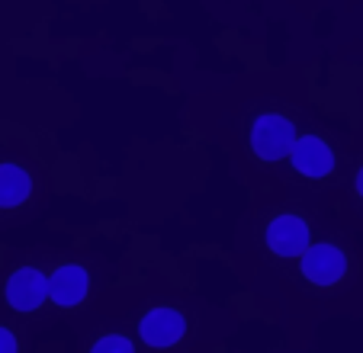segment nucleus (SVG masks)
<instances>
[{
    "instance_id": "nucleus-4",
    "label": "nucleus",
    "mask_w": 363,
    "mask_h": 353,
    "mask_svg": "<svg viewBox=\"0 0 363 353\" xmlns=\"http://www.w3.org/2000/svg\"><path fill=\"white\" fill-rule=\"evenodd\" d=\"M186 334V318L177 308H151L145 312V318L138 321V337L148 347H174Z\"/></svg>"
},
{
    "instance_id": "nucleus-3",
    "label": "nucleus",
    "mask_w": 363,
    "mask_h": 353,
    "mask_svg": "<svg viewBox=\"0 0 363 353\" xmlns=\"http://www.w3.org/2000/svg\"><path fill=\"white\" fill-rule=\"evenodd\" d=\"M267 247L277 257H302L312 247L308 225L299 215H277L267 225Z\"/></svg>"
},
{
    "instance_id": "nucleus-10",
    "label": "nucleus",
    "mask_w": 363,
    "mask_h": 353,
    "mask_svg": "<svg viewBox=\"0 0 363 353\" xmlns=\"http://www.w3.org/2000/svg\"><path fill=\"white\" fill-rule=\"evenodd\" d=\"M20 347H16V337L13 331H7V327H0V353H16Z\"/></svg>"
},
{
    "instance_id": "nucleus-9",
    "label": "nucleus",
    "mask_w": 363,
    "mask_h": 353,
    "mask_svg": "<svg viewBox=\"0 0 363 353\" xmlns=\"http://www.w3.org/2000/svg\"><path fill=\"white\" fill-rule=\"evenodd\" d=\"M90 353H135V347H132V340L123 337V334H106V337H100L90 347Z\"/></svg>"
},
{
    "instance_id": "nucleus-2",
    "label": "nucleus",
    "mask_w": 363,
    "mask_h": 353,
    "mask_svg": "<svg viewBox=\"0 0 363 353\" xmlns=\"http://www.w3.org/2000/svg\"><path fill=\"white\" fill-rule=\"evenodd\" d=\"M299 270L312 286H335L347 273V257L335 245H312L299 257Z\"/></svg>"
},
{
    "instance_id": "nucleus-6",
    "label": "nucleus",
    "mask_w": 363,
    "mask_h": 353,
    "mask_svg": "<svg viewBox=\"0 0 363 353\" xmlns=\"http://www.w3.org/2000/svg\"><path fill=\"white\" fill-rule=\"evenodd\" d=\"M48 299V276L35 267H20L7 279V302L16 312H35Z\"/></svg>"
},
{
    "instance_id": "nucleus-8",
    "label": "nucleus",
    "mask_w": 363,
    "mask_h": 353,
    "mask_svg": "<svg viewBox=\"0 0 363 353\" xmlns=\"http://www.w3.org/2000/svg\"><path fill=\"white\" fill-rule=\"evenodd\" d=\"M33 193V176L16 164H0V206L13 209V206L26 203Z\"/></svg>"
},
{
    "instance_id": "nucleus-11",
    "label": "nucleus",
    "mask_w": 363,
    "mask_h": 353,
    "mask_svg": "<svg viewBox=\"0 0 363 353\" xmlns=\"http://www.w3.org/2000/svg\"><path fill=\"white\" fill-rule=\"evenodd\" d=\"M354 186H357V193H360V199H363V167L357 170V176H354Z\"/></svg>"
},
{
    "instance_id": "nucleus-1",
    "label": "nucleus",
    "mask_w": 363,
    "mask_h": 353,
    "mask_svg": "<svg viewBox=\"0 0 363 353\" xmlns=\"http://www.w3.org/2000/svg\"><path fill=\"white\" fill-rule=\"evenodd\" d=\"M296 125L280 113H264L251 123V151L261 161H283L296 145Z\"/></svg>"
},
{
    "instance_id": "nucleus-7",
    "label": "nucleus",
    "mask_w": 363,
    "mask_h": 353,
    "mask_svg": "<svg viewBox=\"0 0 363 353\" xmlns=\"http://www.w3.org/2000/svg\"><path fill=\"white\" fill-rule=\"evenodd\" d=\"M87 289H90V276H87V270L77 264H65L48 276V299L62 308L81 306V302L87 299Z\"/></svg>"
},
{
    "instance_id": "nucleus-5",
    "label": "nucleus",
    "mask_w": 363,
    "mask_h": 353,
    "mask_svg": "<svg viewBox=\"0 0 363 353\" xmlns=\"http://www.w3.org/2000/svg\"><path fill=\"white\" fill-rule=\"evenodd\" d=\"M289 164L308 180H322L335 170V151L322 142L318 135H299L289 151Z\"/></svg>"
}]
</instances>
